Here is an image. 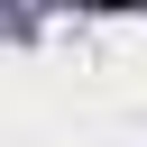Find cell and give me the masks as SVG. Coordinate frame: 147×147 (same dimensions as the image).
Returning <instances> with one entry per match:
<instances>
[{
    "mask_svg": "<svg viewBox=\"0 0 147 147\" xmlns=\"http://www.w3.org/2000/svg\"><path fill=\"white\" fill-rule=\"evenodd\" d=\"M83 9H138V0H83Z\"/></svg>",
    "mask_w": 147,
    "mask_h": 147,
    "instance_id": "6da1fadb",
    "label": "cell"
}]
</instances>
